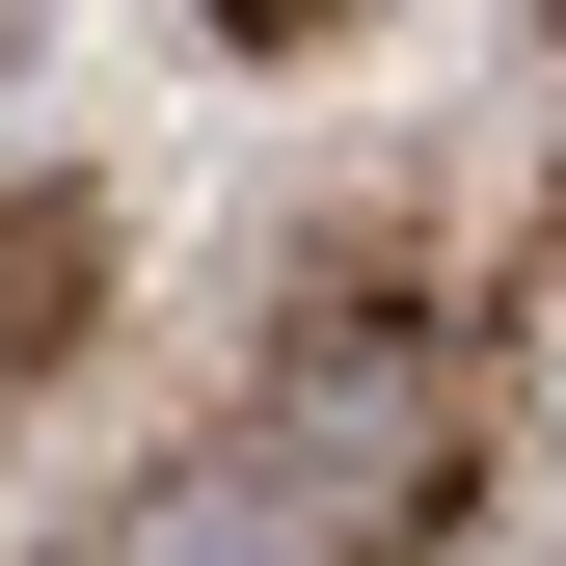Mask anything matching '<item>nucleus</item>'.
Returning <instances> with one entry per match:
<instances>
[{"mask_svg":"<svg viewBox=\"0 0 566 566\" xmlns=\"http://www.w3.org/2000/svg\"><path fill=\"white\" fill-rule=\"evenodd\" d=\"M108 566H324V539H270V485H135Z\"/></svg>","mask_w":566,"mask_h":566,"instance_id":"nucleus-1","label":"nucleus"}]
</instances>
